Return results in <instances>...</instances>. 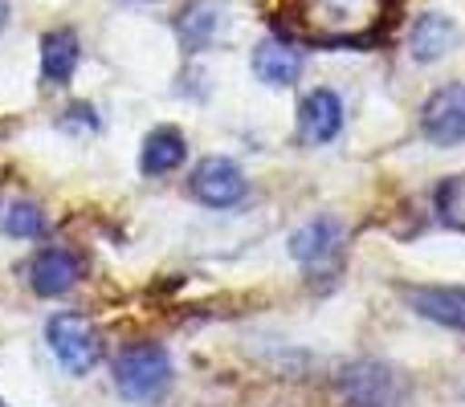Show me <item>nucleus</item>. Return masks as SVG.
Segmentation results:
<instances>
[{"mask_svg":"<svg viewBox=\"0 0 465 407\" xmlns=\"http://www.w3.org/2000/svg\"><path fill=\"white\" fill-rule=\"evenodd\" d=\"M188 147H184V135L172 127H160L152 131V135L143 139V151H139V168L147 171V176H168V171H176L180 163H184Z\"/></svg>","mask_w":465,"mask_h":407,"instance_id":"nucleus-15","label":"nucleus"},{"mask_svg":"<svg viewBox=\"0 0 465 407\" xmlns=\"http://www.w3.org/2000/svg\"><path fill=\"white\" fill-rule=\"evenodd\" d=\"M347 407H401L404 400V379L384 363H355L339 379Z\"/></svg>","mask_w":465,"mask_h":407,"instance_id":"nucleus-4","label":"nucleus"},{"mask_svg":"<svg viewBox=\"0 0 465 407\" xmlns=\"http://www.w3.org/2000/svg\"><path fill=\"white\" fill-rule=\"evenodd\" d=\"M0 228L16 240H29V237H41L45 232V212H41L33 200H13L0 212Z\"/></svg>","mask_w":465,"mask_h":407,"instance_id":"nucleus-16","label":"nucleus"},{"mask_svg":"<svg viewBox=\"0 0 465 407\" xmlns=\"http://www.w3.org/2000/svg\"><path fill=\"white\" fill-rule=\"evenodd\" d=\"M392 0H290L286 24L314 45H363L388 21Z\"/></svg>","mask_w":465,"mask_h":407,"instance_id":"nucleus-1","label":"nucleus"},{"mask_svg":"<svg viewBox=\"0 0 465 407\" xmlns=\"http://www.w3.org/2000/svg\"><path fill=\"white\" fill-rule=\"evenodd\" d=\"M29 281L41 297H62L65 289L78 281V257L65 253V248H45V253H37V261H33Z\"/></svg>","mask_w":465,"mask_h":407,"instance_id":"nucleus-11","label":"nucleus"},{"mask_svg":"<svg viewBox=\"0 0 465 407\" xmlns=\"http://www.w3.org/2000/svg\"><path fill=\"white\" fill-rule=\"evenodd\" d=\"M420 135L437 147L465 143V82H450L429 94L420 106Z\"/></svg>","mask_w":465,"mask_h":407,"instance_id":"nucleus-5","label":"nucleus"},{"mask_svg":"<svg viewBox=\"0 0 465 407\" xmlns=\"http://www.w3.org/2000/svg\"><path fill=\"white\" fill-rule=\"evenodd\" d=\"M453 41H458V24L445 13H425V16H417V24L409 33V53L417 62H437V57L450 53Z\"/></svg>","mask_w":465,"mask_h":407,"instance_id":"nucleus-12","label":"nucleus"},{"mask_svg":"<svg viewBox=\"0 0 465 407\" xmlns=\"http://www.w3.org/2000/svg\"><path fill=\"white\" fill-rule=\"evenodd\" d=\"M339 248H343V228H339L331 216H319V220L302 224V228L290 237V253H294V261L306 265V269L331 265L339 257Z\"/></svg>","mask_w":465,"mask_h":407,"instance_id":"nucleus-9","label":"nucleus"},{"mask_svg":"<svg viewBox=\"0 0 465 407\" xmlns=\"http://www.w3.org/2000/svg\"><path fill=\"white\" fill-rule=\"evenodd\" d=\"M343 131V102H339L335 90H311L298 106V135L302 143L319 147L331 143V139Z\"/></svg>","mask_w":465,"mask_h":407,"instance_id":"nucleus-7","label":"nucleus"},{"mask_svg":"<svg viewBox=\"0 0 465 407\" xmlns=\"http://www.w3.org/2000/svg\"><path fill=\"white\" fill-rule=\"evenodd\" d=\"M0 407H8V403H5V400H0Z\"/></svg>","mask_w":465,"mask_h":407,"instance_id":"nucleus-19","label":"nucleus"},{"mask_svg":"<svg viewBox=\"0 0 465 407\" xmlns=\"http://www.w3.org/2000/svg\"><path fill=\"white\" fill-rule=\"evenodd\" d=\"M221 24H225V0H193L176 21V37L188 53H201L217 41Z\"/></svg>","mask_w":465,"mask_h":407,"instance_id":"nucleus-10","label":"nucleus"},{"mask_svg":"<svg viewBox=\"0 0 465 407\" xmlns=\"http://www.w3.org/2000/svg\"><path fill=\"white\" fill-rule=\"evenodd\" d=\"M437 212H441V220L450 228L465 232V176L441 179V188H437Z\"/></svg>","mask_w":465,"mask_h":407,"instance_id":"nucleus-17","label":"nucleus"},{"mask_svg":"<svg viewBox=\"0 0 465 407\" xmlns=\"http://www.w3.org/2000/svg\"><path fill=\"white\" fill-rule=\"evenodd\" d=\"M404 302L429 322H441L465 334V289L461 286H409Z\"/></svg>","mask_w":465,"mask_h":407,"instance_id":"nucleus-8","label":"nucleus"},{"mask_svg":"<svg viewBox=\"0 0 465 407\" xmlns=\"http://www.w3.org/2000/svg\"><path fill=\"white\" fill-rule=\"evenodd\" d=\"M193 196L209 208H232L245 196V176H241V168L232 160L213 155L193 171Z\"/></svg>","mask_w":465,"mask_h":407,"instance_id":"nucleus-6","label":"nucleus"},{"mask_svg":"<svg viewBox=\"0 0 465 407\" xmlns=\"http://www.w3.org/2000/svg\"><path fill=\"white\" fill-rule=\"evenodd\" d=\"M82 62V45L70 29H54L41 37V78L54 82V86H65L70 73L78 70Z\"/></svg>","mask_w":465,"mask_h":407,"instance_id":"nucleus-14","label":"nucleus"},{"mask_svg":"<svg viewBox=\"0 0 465 407\" xmlns=\"http://www.w3.org/2000/svg\"><path fill=\"white\" fill-rule=\"evenodd\" d=\"M49 351H54V359L62 363L70 375H86L90 367H94L98 359H103V343H98V330L90 326L86 318H78V314H57V318H49Z\"/></svg>","mask_w":465,"mask_h":407,"instance_id":"nucleus-3","label":"nucleus"},{"mask_svg":"<svg viewBox=\"0 0 465 407\" xmlns=\"http://www.w3.org/2000/svg\"><path fill=\"white\" fill-rule=\"evenodd\" d=\"M253 73L265 82V86H290L302 73V53L286 41H262L253 49Z\"/></svg>","mask_w":465,"mask_h":407,"instance_id":"nucleus-13","label":"nucleus"},{"mask_svg":"<svg viewBox=\"0 0 465 407\" xmlns=\"http://www.w3.org/2000/svg\"><path fill=\"white\" fill-rule=\"evenodd\" d=\"M172 383V359L163 346L155 343H135L119 354L114 363V387L123 400L131 403H152L168 392Z\"/></svg>","mask_w":465,"mask_h":407,"instance_id":"nucleus-2","label":"nucleus"},{"mask_svg":"<svg viewBox=\"0 0 465 407\" xmlns=\"http://www.w3.org/2000/svg\"><path fill=\"white\" fill-rule=\"evenodd\" d=\"M5 16H8V5H5V0H0V29H5Z\"/></svg>","mask_w":465,"mask_h":407,"instance_id":"nucleus-18","label":"nucleus"}]
</instances>
